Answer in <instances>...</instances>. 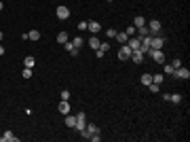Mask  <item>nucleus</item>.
I'll use <instances>...</instances> for the list:
<instances>
[{
  "instance_id": "f257e3e1",
  "label": "nucleus",
  "mask_w": 190,
  "mask_h": 142,
  "mask_svg": "<svg viewBox=\"0 0 190 142\" xmlns=\"http://www.w3.org/2000/svg\"><path fill=\"white\" fill-rule=\"evenodd\" d=\"M165 40L167 38L161 34V32H158V34H150V49H163Z\"/></svg>"
},
{
  "instance_id": "f03ea898",
  "label": "nucleus",
  "mask_w": 190,
  "mask_h": 142,
  "mask_svg": "<svg viewBox=\"0 0 190 142\" xmlns=\"http://www.w3.org/2000/svg\"><path fill=\"white\" fill-rule=\"evenodd\" d=\"M171 76H175V79H179V81H188V79H190V70H188V68H184V66H179V68L173 70Z\"/></svg>"
},
{
  "instance_id": "7ed1b4c3",
  "label": "nucleus",
  "mask_w": 190,
  "mask_h": 142,
  "mask_svg": "<svg viewBox=\"0 0 190 142\" xmlns=\"http://www.w3.org/2000/svg\"><path fill=\"white\" fill-rule=\"evenodd\" d=\"M131 53H133V51L129 49V45H127V43L119 47V59H120V62H127V59H131Z\"/></svg>"
},
{
  "instance_id": "20e7f679",
  "label": "nucleus",
  "mask_w": 190,
  "mask_h": 142,
  "mask_svg": "<svg viewBox=\"0 0 190 142\" xmlns=\"http://www.w3.org/2000/svg\"><path fill=\"white\" fill-rule=\"evenodd\" d=\"M150 57H152V62H156V64H165V53L161 51V49H150V53H148Z\"/></svg>"
},
{
  "instance_id": "39448f33",
  "label": "nucleus",
  "mask_w": 190,
  "mask_h": 142,
  "mask_svg": "<svg viewBox=\"0 0 190 142\" xmlns=\"http://www.w3.org/2000/svg\"><path fill=\"white\" fill-rule=\"evenodd\" d=\"M55 15H57V19L66 21V19H70V9L61 4V7H57V9H55Z\"/></svg>"
},
{
  "instance_id": "423d86ee",
  "label": "nucleus",
  "mask_w": 190,
  "mask_h": 142,
  "mask_svg": "<svg viewBox=\"0 0 190 142\" xmlns=\"http://www.w3.org/2000/svg\"><path fill=\"white\" fill-rule=\"evenodd\" d=\"M148 30H150V34H158V32H161V30H163V24H161V21H158V19H150V21H148Z\"/></svg>"
},
{
  "instance_id": "0eeeda50",
  "label": "nucleus",
  "mask_w": 190,
  "mask_h": 142,
  "mask_svg": "<svg viewBox=\"0 0 190 142\" xmlns=\"http://www.w3.org/2000/svg\"><path fill=\"white\" fill-rule=\"evenodd\" d=\"M87 127V117H84V112H78L76 115V125H74V130H78V134Z\"/></svg>"
},
{
  "instance_id": "6e6552de",
  "label": "nucleus",
  "mask_w": 190,
  "mask_h": 142,
  "mask_svg": "<svg viewBox=\"0 0 190 142\" xmlns=\"http://www.w3.org/2000/svg\"><path fill=\"white\" fill-rule=\"evenodd\" d=\"M127 45H129V49H131V51H137V49H140V45H142V40H140L137 36H129Z\"/></svg>"
},
{
  "instance_id": "1a4fd4ad",
  "label": "nucleus",
  "mask_w": 190,
  "mask_h": 142,
  "mask_svg": "<svg viewBox=\"0 0 190 142\" xmlns=\"http://www.w3.org/2000/svg\"><path fill=\"white\" fill-rule=\"evenodd\" d=\"M57 110H59L61 115H63V117H66V115H68V112H70V100H61L59 104H57Z\"/></svg>"
},
{
  "instance_id": "9d476101",
  "label": "nucleus",
  "mask_w": 190,
  "mask_h": 142,
  "mask_svg": "<svg viewBox=\"0 0 190 142\" xmlns=\"http://www.w3.org/2000/svg\"><path fill=\"white\" fill-rule=\"evenodd\" d=\"M0 142H17V136H15L11 130H6L2 136H0Z\"/></svg>"
},
{
  "instance_id": "9b49d317",
  "label": "nucleus",
  "mask_w": 190,
  "mask_h": 142,
  "mask_svg": "<svg viewBox=\"0 0 190 142\" xmlns=\"http://www.w3.org/2000/svg\"><path fill=\"white\" fill-rule=\"evenodd\" d=\"M87 30H89L91 34H99V30H101V25L97 24V21H87Z\"/></svg>"
},
{
  "instance_id": "f8f14e48",
  "label": "nucleus",
  "mask_w": 190,
  "mask_h": 142,
  "mask_svg": "<svg viewBox=\"0 0 190 142\" xmlns=\"http://www.w3.org/2000/svg\"><path fill=\"white\" fill-rule=\"evenodd\" d=\"M63 47H66V51L70 53L72 57H76V55H78V51H80V49H76L74 45H72V40H68V43H63Z\"/></svg>"
},
{
  "instance_id": "ddd939ff",
  "label": "nucleus",
  "mask_w": 190,
  "mask_h": 142,
  "mask_svg": "<svg viewBox=\"0 0 190 142\" xmlns=\"http://www.w3.org/2000/svg\"><path fill=\"white\" fill-rule=\"evenodd\" d=\"M84 131H87V134H89V138H91V136H97V134H99V127H97L95 123H87Z\"/></svg>"
},
{
  "instance_id": "4468645a",
  "label": "nucleus",
  "mask_w": 190,
  "mask_h": 142,
  "mask_svg": "<svg viewBox=\"0 0 190 142\" xmlns=\"http://www.w3.org/2000/svg\"><path fill=\"white\" fill-rule=\"evenodd\" d=\"M135 36H137L140 40H142V38H146V36H150V30H148V25H142V28H137Z\"/></svg>"
},
{
  "instance_id": "2eb2a0df",
  "label": "nucleus",
  "mask_w": 190,
  "mask_h": 142,
  "mask_svg": "<svg viewBox=\"0 0 190 142\" xmlns=\"http://www.w3.org/2000/svg\"><path fill=\"white\" fill-rule=\"evenodd\" d=\"M87 45H89V47L91 49H99V45H101V40H99V38H97V36H91V38H89V43H87Z\"/></svg>"
},
{
  "instance_id": "dca6fc26",
  "label": "nucleus",
  "mask_w": 190,
  "mask_h": 142,
  "mask_svg": "<svg viewBox=\"0 0 190 142\" xmlns=\"http://www.w3.org/2000/svg\"><path fill=\"white\" fill-rule=\"evenodd\" d=\"M131 59H133L135 64H142L144 62V53L142 51H133V53H131Z\"/></svg>"
},
{
  "instance_id": "f3484780",
  "label": "nucleus",
  "mask_w": 190,
  "mask_h": 142,
  "mask_svg": "<svg viewBox=\"0 0 190 142\" xmlns=\"http://www.w3.org/2000/svg\"><path fill=\"white\" fill-rule=\"evenodd\" d=\"M34 64H36L34 55H25V59H24V66H25V68H34Z\"/></svg>"
},
{
  "instance_id": "a211bd4d",
  "label": "nucleus",
  "mask_w": 190,
  "mask_h": 142,
  "mask_svg": "<svg viewBox=\"0 0 190 142\" xmlns=\"http://www.w3.org/2000/svg\"><path fill=\"white\" fill-rule=\"evenodd\" d=\"M114 38H116V40H119V45H125V43H127V40H129V36L125 34V32H116V36H114Z\"/></svg>"
},
{
  "instance_id": "6ab92c4d",
  "label": "nucleus",
  "mask_w": 190,
  "mask_h": 142,
  "mask_svg": "<svg viewBox=\"0 0 190 142\" xmlns=\"http://www.w3.org/2000/svg\"><path fill=\"white\" fill-rule=\"evenodd\" d=\"M28 40H40V32H38V30H30V32H28Z\"/></svg>"
},
{
  "instance_id": "aec40b11",
  "label": "nucleus",
  "mask_w": 190,
  "mask_h": 142,
  "mask_svg": "<svg viewBox=\"0 0 190 142\" xmlns=\"http://www.w3.org/2000/svg\"><path fill=\"white\" fill-rule=\"evenodd\" d=\"M66 125H68V127H72V130H74V125H76V117H72L70 112H68V115H66Z\"/></svg>"
},
{
  "instance_id": "412c9836",
  "label": "nucleus",
  "mask_w": 190,
  "mask_h": 142,
  "mask_svg": "<svg viewBox=\"0 0 190 142\" xmlns=\"http://www.w3.org/2000/svg\"><path fill=\"white\" fill-rule=\"evenodd\" d=\"M140 83L148 87V85L152 83V74H142V79H140Z\"/></svg>"
},
{
  "instance_id": "4be33fe9",
  "label": "nucleus",
  "mask_w": 190,
  "mask_h": 142,
  "mask_svg": "<svg viewBox=\"0 0 190 142\" xmlns=\"http://www.w3.org/2000/svg\"><path fill=\"white\" fill-rule=\"evenodd\" d=\"M169 102H171V104H179V102H182V94H171L169 95Z\"/></svg>"
},
{
  "instance_id": "5701e85b",
  "label": "nucleus",
  "mask_w": 190,
  "mask_h": 142,
  "mask_svg": "<svg viewBox=\"0 0 190 142\" xmlns=\"http://www.w3.org/2000/svg\"><path fill=\"white\" fill-rule=\"evenodd\" d=\"M83 43H84V40H83V36H74V38H72V45H74L76 49H80V47H83Z\"/></svg>"
},
{
  "instance_id": "b1692460",
  "label": "nucleus",
  "mask_w": 190,
  "mask_h": 142,
  "mask_svg": "<svg viewBox=\"0 0 190 142\" xmlns=\"http://www.w3.org/2000/svg\"><path fill=\"white\" fill-rule=\"evenodd\" d=\"M163 81H165V74H152V83L163 85Z\"/></svg>"
},
{
  "instance_id": "393cba45",
  "label": "nucleus",
  "mask_w": 190,
  "mask_h": 142,
  "mask_svg": "<svg viewBox=\"0 0 190 142\" xmlns=\"http://www.w3.org/2000/svg\"><path fill=\"white\" fill-rule=\"evenodd\" d=\"M133 25H135V28H142V25H146V19H144V17H140V15H137V17L133 19Z\"/></svg>"
},
{
  "instance_id": "a878e982",
  "label": "nucleus",
  "mask_w": 190,
  "mask_h": 142,
  "mask_svg": "<svg viewBox=\"0 0 190 142\" xmlns=\"http://www.w3.org/2000/svg\"><path fill=\"white\" fill-rule=\"evenodd\" d=\"M57 43H59V45L68 43V32H59V34H57Z\"/></svg>"
},
{
  "instance_id": "bb28decb",
  "label": "nucleus",
  "mask_w": 190,
  "mask_h": 142,
  "mask_svg": "<svg viewBox=\"0 0 190 142\" xmlns=\"http://www.w3.org/2000/svg\"><path fill=\"white\" fill-rule=\"evenodd\" d=\"M148 89H150L152 94H158V91H161V85H156V83H150V85H148Z\"/></svg>"
},
{
  "instance_id": "cd10ccee",
  "label": "nucleus",
  "mask_w": 190,
  "mask_h": 142,
  "mask_svg": "<svg viewBox=\"0 0 190 142\" xmlns=\"http://www.w3.org/2000/svg\"><path fill=\"white\" fill-rule=\"evenodd\" d=\"M135 32H137V28H135V25H129V28L125 30V34H127V36H135Z\"/></svg>"
},
{
  "instance_id": "c85d7f7f",
  "label": "nucleus",
  "mask_w": 190,
  "mask_h": 142,
  "mask_svg": "<svg viewBox=\"0 0 190 142\" xmlns=\"http://www.w3.org/2000/svg\"><path fill=\"white\" fill-rule=\"evenodd\" d=\"M173 70H175V68H173L171 64H165V66H163V72H165V74H173Z\"/></svg>"
},
{
  "instance_id": "c756f323",
  "label": "nucleus",
  "mask_w": 190,
  "mask_h": 142,
  "mask_svg": "<svg viewBox=\"0 0 190 142\" xmlns=\"http://www.w3.org/2000/svg\"><path fill=\"white\" fill-rule=\"evenodd\" d=\"M21 76H24V79H32V68H24V70H21Z\"/></svg>"
},
{
  "instance_id": "7c9ffc66",
  "label": "nucleus",
  "mask_w": 190,
  "mask_h": 142,
  "mask_svg": "<svg viewBox=\"0 0 190 142\" xmlns=\"http://www.w3.org/2000/svg\"><path fill=\"white\" fill-rule=\"evenodd\" d=\"M106 36H108V38H114V36H116V30H114V28H108V30H106Z\"/></svg>"
},
{
  "instance_id": "2f4dec72",
  "label": "nucleus",
  "mask_w": 190,
  "mask_h": 142,
  "mask_svg": "<svg viewBox=\"0 0 190 142\" xmlns=\"http://www.w3.org/2000/svg\"><path fill=\"white\" fill-rule=\"evenodd\" d=\"M108 49H110V43H106V40H104V43L99 45V51H104V53H106Z\"/></svg>"
},
{
  "instance_id": "473e14b6",
  "label": "nucleus",
  "mask_w": 190,
  "mask_h": 142,
  "mask_svg": "<svg viewBox=\"0 0 190 142\" xmlns=\"http://www.w3.org/2000/svg\"><path fill=\"white\" fill-rule=\"evenodd\" d=\"M171 66H173V68H179V66H182V59H179V57H175L173 62H171Z\"/></svg>"
},
{
  "instance_id": "72a5a7b5",
  "label": "nucleus",
  "mask_w": 190,
  "mask_h": 142,
  "mask_svg": "<svg viewBox=\"0 0 190 142\" xmlns=\"http://www.w3.org/2000/svg\"><path fill=\"white\" fill-rule=\"evenodd\" d=\"M61 100H70V91H68V89L61 91Z\"/></svg>"
},
{
  "instance_id": "f704fd0d",
  "label": "nucleus",
  "mask_w": 190,
  "mask_h": 142,
  "mask_svg": "<svg viewBox=\"0 0 190 142\" xmlns=\"http://www.w3.org/2000/svg\"><path fill=\"white\" fill-rule=\"evenodd\" d=\"M78 30L84 32V30H87V21H80V24H78Z\"/></svg>"
},
{
  "instance_id": "c9c22d12",
  "label": "nucleus",
  "mask_w": 190,
  "mask_h": 142,
  "mask_svg": "<svg viewBox=\"0 0 190 142\" xmlns=\"http://www.w3.org/2000/svg\"><path fill=\"white\" fill-rule=\"evenodd\" d=\"M95 55H97V57L101 59V57H104V55H106V53H104V51H99V49H95Z\"/></svg>"
},
{
  "instance_id": "e433bc0d",
  "label": "nucleus",
  "mask_w": 190,
  "mask_h": 142,
  "mask_svg": "<svg viewBox=\"0 0 190 142\" xmlns=\"http://www.w3.org/2000/svg\"><path fill=\"white\" fill-rule=\"evenodd\" d=\"M89 140H93V142H99V140H101V136H99V134H97V136H91V138H89Z\"/></svg>"
},
{
  "instance_id": "4c0bfd02",
  "label": "nucleus",
  "mask_w": 190,
  "mask_h": 142,
  "mask_svg": "<svg viewBox=\"0 0 190 142\" xmlns=\"http://www.w3.org/2000/svg\"><path fill=\"white\" fill-rule=\"evenodd\" d=\"M4 53H6V49L2 47V43H0V57H2V55H4Z\"/></svg>"
},
{
  "instance_id": "58836bf2",
  "label": "nucleus",
  "mask_w": 190,
  "mask_h": 142,
  "mask_svg": "<svg viewBox=\"0 0 190 142\" xmlns=\"http://www.w3.org/2000/svg\"><path fill=\"white\" fill-rule=\"evenodd\" d=\"M4 11V2H2V0H0V13Z\"/></svg>"
},
{
  "instance_id": "ea45409f",
  "label": "nucleus",
  "mask_w": 190,
  "mask_h": 142,
  "mask_svg": "<svg viewBox=\"0 0 190 142\" xmlns=\"http://www.w3.org/2000/svg\"><path fill=\"white\" fill-rule=\"evenodd\" d=\"M2 38H4V34H2V30H0V43H2Z\"/></svg>"
},
{
  "instance_id": "a19ab883",
  "label": "nucleus",
  "mask_w": 190,
  "mask_h": 142,
  "mask_svg": "<svg viewBox=\"0 0 190 142\" xmlns=\"http://www.w3.org/2000/svg\"><path fill=\"white\" fill-rule=\"evenodd\" d=\"M106 2H114V0H106Z\"/></svg>"
}]
</instances>
